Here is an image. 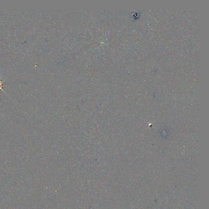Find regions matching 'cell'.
<instances>
[{
  "instance_id": "6da1fadb",
  "label": "cell",
  "mask_w": 209,
  "mask_h": 209,
  "mask_svg": "<svg viewBox=\"0 0 209 209\" xmlns=\"http://www.w3.org/2000/svg\"><path fill=\"white\" fill-rule=\"evenodd\" d=\"M5 80H4L3 81H1V80L0 79V90H2V91H3V92H5V93L6 94V95H7V93H6L5 92V91H4V90H2V87H3L4 86H3V85H2V83H3L4 81H5Z\"/></svg>"
}]
</instances>
